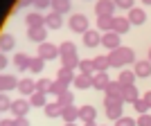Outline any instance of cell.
I'll list each match as a JSON object with an SVG mask.
<instances>
[{"label": "cell", "instance_id": "db71d44e", "mask_svg": "<svg viewBox=\"0 0 151 126\" xmlns=\"http://www.w3.org/2000/svg\"><path fill=\"white\" fill-rule=\"evenodd\" d=\"M142 2H145V5H151V0H142Z\"/></svg>", "mask_w": 151, "mask_h": 126}, {"label": "cell", "instance_id": "83f0119b", "mask_svg": "<svg viewBox=\"0 0 151 126\" xmlns=\"http://www.w3.org/2000/svg\"><path fill=\"white\" fill-rule=\"evenodd\" d=\"M45 68V59L43 57H32V63H29V72L38 74V72H43Z\"/></svg>", "mask_w": 151, "mask_h": 126}, {"label": "cell", "instance_id": "7bdbcfd3", "mask_svg": "<svg viewBox=\"0 0 151 126\" xmlns=\"http://www.w3.org/2000/svg\"><path fill=\"white\" fill-rule=\"evenodd\" d=\"M34 7H36V11H43V9L52 7V0H34Z\"/></svg>", "mask_w": 151, "mask_h": 126}, {"label": "cell", "instance_id": "9c48e42d", "mask_svg": "<svg viewBox=\"0 0 151 126\" xmlns=\"http://www.w3.org/2000/svg\"><path fill=\"white\" fill-rule=\"evenodd\" d=\"M45 25H47V29H59V27L63 25V14L50 11L47 16H45Z\"/></svg>", "mask_w": 151, "mask_h": 126}, {"label": "cell", "instance_id": "5bb4252c", "mask_svg": "<svg viewBox=\"0 0 151 126\" xmlns=\"http://www.w3.org/2000/svg\"><path fill=\"white\" fill-rule=\"evenodd\" d=\"M14 88H18V79H16V77H12V74L0 77V90H2V92H9V90H14Z\"/></svg>", "mask_w": 151, "mask_h": 126}, {"label": "cell", "instance_id": "ffe728a7", "mask_svg": "<svg viewBox=\"0 0 151 126\" xmlns=\"http://www.w3.org/2000/svg\"><path fill=\"white\" fill-rule=\"evenodd\" d=\"M18 90H20V94L36 92V81H34V79H20L18 81Z\"/></svg>", "mask_w": 151, "mask_h": 126}, {"label": "cell", "instance_id": "7402d4cb", "mask_svg": "<svg viewBox=\"0 0 151 126\" xmlns=\"http://www.w3.org/2000/svg\"><path fill=\"white\" fill-rule=\"evenodd\" d=\"M135 70H124L122 68V72H120V77H117V81H122L124 86H133L135 83Z\"/></svg>", "mask_w": 151, "mask_h": 126}, {"label": "cell", "instance_id": "9a60e30c", "mask_svg": "<svg viewBox=\"0 0 151 126\" xmlns=\"http://www.w3.org/2000/svg\"><path fill=\"white\" fill-rule=\"evenodd\" d=\"M122 97H124V101H129V104H135V101L140 99V90L135 88V83L133 86H124V92H122Z\"/></svg>", "mask_w": 151, "mask_h": 126}, {"label": "cell", "instance_id": "3957f363", "mask_svg": "<svg viewBox=\"0 0 151 126\" xmlns=\"http://www.w3.org/2000/svg\"><path fill=\"white\" fill-rule=\"evenodd\" d=\"M29 108H32V101L29 99H14V104H12V110L9 113L14 115V117H27V113H29Z\"/></svg>", "mask_w": 151, "mask_h": 126}, {"label": "cell", "instance_id": "277c9868", "mask_svg": "<svg viewBox=\"0 0 151 126\" xmlns=\"http://www.w3.org/2000/svg\"><path fill=\"white\" fill-rule=\"evenodd\" d=\"M122 34H117V31H104V34H101V45H104V47H108V50H115V47H120L122 45Z\"/></svg>", "mask_w": 151, "mask_h": 126}, {"label": "cell", "instance_id": "f907efd6", "mask_svg": "<svg viewBox=\"0 0 151 126\" xmlns=\"http://www.w3.org/2000/svg\"><path fill=\"white\" fill-rule=\"evenodd\" d=\"M145 99H147V104L151 106V92H145Z\"/></svg>", "mask_w": 151, "mask_h": 126}, {"label": "cell", "instance_id": "7a4b0ae2", "mask_svg": "<svg viewBox=\"0 0 151 126\" xmlns=\"http://www.w3.org/2000/svg\"><path fill=\"white\" fill-rule=\"evenodd\" d=\"M68 27L75 31V34H86V31L90 29L88 27V18H86L83 14H72L70 20H68Z\"/></svg>", "mask_w": 151, "mask_h": 126}, {"label": "cell", "instance_id": "836d02e7", "mask_svg": "<svg viewBox=\"0 0 151 126\" xmlns=\"http://www.w3.org/2000/svg\"><path fill=\"white\" fill-rule=\"evenodd\" d=\"M122 104H124V97H117V94H106V97H104V108L122 106Z\"/></svg>", "mask_w": 151, "mask_h": 126}, {"label": "cell", "instance_id": "f1b7e54d", "mask_svg": "<svg viewBox=\"0 0 151 126\" xmlns=\"http://www.w3.org/2000/svg\"><path fill=\"white\" fill-rule=\"evenodd\" d=\"M93 61H95V70H97V72H106V70L111 68V61H108V54H106V57H95Z\"/></svg>", "mask_w": 151, "mask_h": 126}, {"label": "cell", "instance_id": "d590c367", "mask_svg": "<svg viewBox=\"0 0 151 126\" xmlns=\"http://www.w3.org/2000/svg\"><path fill=\"white\" fill-rule=\"evenodd\" d=\"M59 54H61V57H68V54H77V47H75V43H70V41L61 43V45H59Z\"/></svg>", "mask_w": 151, "mask_h": 126}, {"label": "cell", "instance_id": "2e32d148", "mask_svg": "<svg viewBox=\"0 0 151 126\" xmlns=\"http://www.w3.org/2000/svg\"><path fill=\"white\" fill-rule=\"evenodd\" d=\"M129 27H131V20H129V18H122V16H115V18H113V31H117V34H126Z\"/></svg>", "mask_w": 151, "mask_h": 126}, {"label": "cell", "instance_id": "f546056e", "mask_svg": "<svg viewBox=\"0 0 151 126\" xmlns=\"http://www.w3.org/2000/svg\"><path fill=\"white\" fill-rule=\"evenodd\" d=\"M106 94H117V97H122V92H124V83L122 81H111L108 83V88L104 90Z\"/></svg>", "mask_w": 151, "mask_h": 126}, {"label": "cell", "instance_id": "8fae6325", "mask_svg": "<svg viewBox=\"0 0 151 126\" xmlns=\"http://www.w3.org/2000/svg\"><path fill=\"white\" fill-rule=\"evenodd\" d=\"M129 20H131V25H145V20H147L145 9H140V7L129 9Z\"/></svg>", "mask_w": 151, "mask_h": 126}, {"label": "cell", "instance_id": "e0dca14e", "mask_svg": "<svg viewBox=\"0 0 151 126\" xmlns=\"http://www.w3.org/2000/svg\"><path fill=\"white\" fill-rule=\"evenodd\" d=\"M29 63H32V57H27L25 52H18L16 57H14V65L23 72V70H29Z\"/></svg>", "mask_w": 151, "mask_h": 126}, {"label": "cell", "instance_id": "60d3db41", "mask_svg": "<svg viewBox=\"0 0 151 126\" xmlns=\"http://www.w3.org/2000/svg\"><path fill=\"white\" fill-rule=\"evenodd\" d=\"M12 104H14V101L2 92V97H0V110H12Z\"/></svg>", "mask_w": 151, "mask_h": 126}, {"label": "cell", "instance_id": "ab89813d", "mask_svg": "<svg viewBox=\"0 0 151 126\" xmlns=\"http://www.w3.org/2000/svg\"><path fill=\"white\" fill-rule=\"evenodd\" d=\"M133 108H135V110H138V113L142 115V113H147V110H149L151 106L147 104V99H145V97H140V99L135 101V104H133Z\"/></svg>", "mask_w": 151, "mask_h": 126}, {"label": "cell", "instance_id": "cb8c5ba5", "mask_svg": "<svg viewBox=\"0 0 151 126\" xmlns=\"http://www.w3.org/2000/svg\"><path fill=\"white\" fill-rule=\"evenodd\" d=\"M61 113H63V108H61V104L59 101H54V104H45V115L47 117H61Z\"/></svg>", "mask_w": 151, "mask_h": 126}, {"label": "cell", "instance_id": "7dc6e473", "mask_svg": "<svg viewBox=\"0 0 151 126\" xmlns=\"http://www.w3.org/2000/svg\"><path fill=\"white\" fill-rule=\"evenodd\" d=\"M0 126H16V117H14V120H2Z\"/></svg>", "mask_w": 151, "mask_h": 126}, {"label": "cell", "instance_id": "52a82bcc", "mask_svg": "<svg viewBox=\"0 0 151 126\" xmlns=\"http://www.w3.org/2000/svg\"><path fill=\"white\" fill-rule=\"evenodd\" d=\"M27 36H29V41H34V43H45V38H47V27H29L27 29Z\"/></svg>", "mask_w": 151, "mask_h": 126}, {"label": "cell", "instance_id": "4fadbf2b", "mask_svg": "<svg viewBox=\"0 0 151 126\" xmlns=\"http://www.w3.org/2000/svg\"><path fill=\"white\" fill-rule=\"evenodd\" d=\"M25 20H27V27H43V25H45V16H43L41 11H32V14H27ZM45 27H47V25H45Z\"/></svg>", "mask_w": 151, "mask_h": 126}, {"label": "cell", "instance_id": "4316f807", "mask_svg": "<svg viewBox=\"0 0 151 126\" xmlns=\"http://www.w3.org/2000/svg\"><path fill=\"white\" fill-rule=\"evenodd\" d=\"M61 63H63V68H70V70H75V68H79L81 59L77 57V54H68V57H61Z\"/></svg>", "mask_w": 151, "mask_h": 126}, {"label": "cell", "instance_id": "d6986e66", "mask_svg": "<svg viewBox=\"0 0 151 126\" xmlns=\"http://www.w3.org/2000/svg\"><path fill=\"white\" fill-rule=\"evenodd\" d=\"M61 120L63 122H77L79 120V108L72 104V106H65L63 108V113H61Z\"/></svg>", "mask_w": 151, "mask_h": 126}, {"label": "cell", "instance_id": "ac0fdd59", "mask_svg": "<svg viewBox=\"0 0 151 126\" xmlns=\"http://www.w3.org/2000/svg\"><path fill=\"white\" fill-rule=\"evenodd\" d=\"M133 70H135V74H138V77H145V79H147V77H151V61H149V59L138 61Z\"/></svg>", "mask_w": 151, "mask_h": 126}, {"label": "cell", "instance_id": "d4e9b609", "mask_svg": "<svg viewBox=\"0 0 151 126\" xmlns=\"http://www.w3.org/2000/svg\"><path fill=\"white\" fill-rule=\"evenodd\" d=\"M14 45H16V38H14L12 34H2V38H0V50L2 52H12Z\"/></svg>", "mask_w": 151, "mask_h": 126}, {"label": "cell", "instance_id": "30bf717a", "mask_svg": "<svg viewBox=\"0 0 151 126\" xmlns=\"http://www.w3.org/2000/svg\"><path fill=\"white\" fill-rule=\"evenodd\" d=\"M83 45H86V47H97V45H101V34L95 31V29H88L83 34Z\"/></svg>", "mask_w": 151, "mask_h": 126}, {"label": "cell", "instance_id": "681fc988", "mask_svg": "<svg viewBox=\"0 0 151 126\" xmlns=\"http://www.w3.org/2000/svg\"><path fill=\"white\" fill-rule=\"evenodd\" d=\"M7 65H9V59H7V57H0V70H5Z\"/></svg>", "mask_w": 151, "mask_h": 126}, {"label": "cell", "instance_id": "8d00e7d4", "mask_svg": "<svg viewBox=\"0 0 151 126\" xmlns=\"http://www.w3.org/2000/svg\"><path fill=\"white\" fill-rule=\"evenodd\" d=\"M68 86H70V83H63V81H59V79H54V81H52L50 92H52V94H61V92H65V90H68Z\"/></svg>", "mask_w": 151, "mask_h": 126}, {"label": "cell", "instance_id": "f6af8a7d", "mask_svg": "<svg viewBox=\"0 0 151 126\" xmlns=\"http://www.w3.org/2000/svg\"><path fill=\"white\" fill-rule=\"evenodd\" d=\"M115 5L120 9H133V0H115Z\"/></svg>", "mask_w": 151, "mask_h": 126}, {"label": "cell", "instance_id": "603a6c76", "mask_svg": "<svg viewBox=\"0 0 151 126\" xmlns=\"http://www.w3.org/2000/svg\"><path fill=\"white\" fill-rule=\"evenodd\" d=\"M75 70H70V68H63V65H61V70H59V72H57V79H59V81H63V83H72V81H75Z\"/></svg>", "mask_w": 151, "mask_h": 126}, {"label": "cell", "instance_id": "11a10c76", "mask_svg": "<svg viewBox=\"0 0 151 126\" xmlns=\"http://www.w3.org/2000/svg\"><path fill=\"white\" fill-rule=\"evenodd\" d=\"M149 61H151V50H149Z\"/></svg>", "mask_w": 151, "mask_h": 126}, {"label": "cell", "instance_id": "e575fe53", "mask_svg": "<svg viewBox=\"0 0 151 126\" xmlns=\"http://www.w3.org/2000/svg\"><path fill=\"white\" fill-rule=\"evenodd\" d=\"M79 72H83V74H93V72H97V70H95V61H93V59H83V61L79 63Z\"/></svg>", "mask_w": 151, "mask_h": 126}, {"label": "cell", "instance_id": "44dd1931", "mask_svg": "<svg viewBox=\"0 0 151 126\" xmlns=\"http://www.w3.org/2000/svg\"><path fill=\"white\" fill-rule=\"evenodd\" d=\"M95 117H97V110H95L90 104L79 108V120H81V122H95Z\"/></svg>", "mask_w": 151, "mask_h": 126}, {"label": "cell", "instance_id": "bcb514c9", "mask_svg": "<svg viewBox=\"0 0 151 126\" xmlns=\"http://www.w3.org/2000/svg\"><path fill=\"white\" fill-rule=\"evenodd\" d=\"M16 126H29L27 117H16Z\"/></svg>", "mask_w": 151, "mask_h": 126}, {"label": "cell", "instance_id": "ba28073f", "mask_svg": "<svg viewBox=\"0 0 151 126\" xmlns=\"http://www.w3.org/2000/svg\"><path fill=\"white\" fill-rule=\"evenodd\" d=\"M108 83H111V77L106 72H95L93 74V88L95 90H106Z\"/></svg>", "mask_w": 151, "mask_h": 126}, {"label": "cell", "instance_id": "5b68a950", "mask_svg": "<svg viewBox=\"0 0 151 126\" xmlns=\"http://www.w3.org/2000/svg\"><path fill=\"white\" fill-rule=\"evenodd\" d=\"M115 0H97L95 2V14L97 16H113L115 14Z\"/></svg>", "mask_w": 151, "mask_h": 126}, {"label": "cell", "instance_id": "c3c4849f", "mask_svg": "<svg viewBox=\"0 0 151 126\" xmlns=\"http://www.w3.org/2000/svg\"><path fill=\"white\" fill-rule=\"evenodd\" d=\"M16 5L18 7H29V5H34V0H18Z\"/></svg>", "mask_w": 151, "mask_h": 126}, {"label": "cell", "instance_id": "b9f144b4", "mask_svg": "<svg viewBox=\"0 0 151 126\" xmlns=\"http://www.w3.org/2000/svg\"><path fill=\"white\" fill-rule=\"evenodd\" d=\"M115 126H138V120H131V117H120L115 122Z\"/></svg>", "mask_w": 151, "mask_h": 126}, {"label": "cell", "instance_id": "4dcf8cb0", "mask_svg": "<svg viewBox=\"0 0 151 126\" xmlns=\"http://www.w3.org/2000/svg\"><path fill=\"white\" fill-rule=\"evenodd\" d=\"M52 11L68 14L70 11V0H52Z\"/></svg>", "mask_w": 151, "mask_h": 126}, {"label": "cell", "instance_id": "816d5d0a", "mask_svg": "<svg viewBox=\"0 0 151 126\" xmlns=\"http://www.w3.org/2000/svg\"><path fill=\"white\" fill-rule=\"evenodd\" d=\"M83 126H97L95 122H83Z\"/></svg>", "mask_w": 151, "mask_h": 126}, {"label": "cell", "instance_id": "d6a6232c", "mask_svg": "<svg viewBox=\"0 0 151 126\" xmlns=\"http://www.w3.org/2000/svg\"><path fill=\"white\" fill-rule=\"evenodd\" d=\"M29 101H32V106H36V108L38 106L45 108V104H47V101H45V92H38V90L29 94Z\"/></svg>", "mask_w": 151, "mask_h": 126}, {"label": "cell", "instance_id": "1f68e13d", "mask_svg": "<svg viewBox=\"0 0 151 126\" xmlns=\"http://www.w3.org/2000/svg\"><path fill=\"white\" fill-rule=\"evenodd\" d=\"M57 101H59V104H61V108H65V106H72V104H75V94L65 90V92L57 94Z\"/></svg>", "mask_w": 151, "mask_h": 126}, {"label": "cell", "instance_id": "74e56055", "mask_svg": "<svg viewBox=\"0 0 151 126\" xmlns=\"http://www.w3.org/2000/svg\"><path fill=\"white\" fill-rule=\"evenodd\" d=\"M106 115H108V120L117 122V120L122 117V106H111V108H106Z\"/></svg>", "mask_w": 151, "mask_h": 126}, {"label": "cell", "instance_id": "484cf974", "mask_svg": "<svg viewBox=\"0 0 151 126\" xmlns=\"http://www.w3.org/2000/svg\"><path fill=\"white\" fill-rule=\"evenodd\" d=\"M113 18L115 16H97V27L101 31H111L113 29Z\"/></svg>", "mask_w": 151, "mask_h": 126}, {"label": "cell", "instance_id": "7c38bea8", "mask_svg": "<svg viewBox=\"0 0 151 126\" xmlns=\"http://www.w3.org/2000/svg\"><path fill=\"white\" fill-rule=\"evenodd\" d=\"M75 88L79 90H86V88H93V74H83V72H79V74L75 77Z\"/></svg>", "mask_w": 151, "mask_h": 126}, {"label": "cell", "instance_id": "f5cc1de1", "mask_svg": "<svg viewBox=\"0 0 151 126\" xmlns=\"http://www.w3.org/2000/svg\"><path fill=\"white\" fill-rule=\"evenodd\" d=\"M63 126H77V122H65Z\"/></svg>", "mask_w": 151, "mask_h": 126}, {"label": "cell", "instance_id": "8992f818", "mask_svg": "<svg viewBox=\"0 0 151 126\" xmlns=\"http://www.w3.org/2000/svg\"><path fill=\"white\" fill-rule=\"evenodd\" d=\"M38 57H43L45 61H50V59H57L61 57L59 54V45H52V43H38Z\"/></svg>", "mask_w": 151, "mask_h": 126}, {"label": "cell", "instance_id": "ee69618b", "mask_svg": "<svg viewBox=\"0 0 151 126\" xmlns=\"http://www.w3.org/2000/svg\"><path fill=\"white\" fill-rule=\"evenodd\" d=\"M138 126H151V115L149 113H142L138 117Z\"/></svg>", "mask_w": 151, "mask_h": 126}, {"label": "cell", "instance_id": "6da1fadb", "mask_svg": "<svg viewBox=\"0 0 151 126\" xmlns=\"http://www.w3.org/2000/svg\"><path fill=\"white\" fill-rule=\"evenodd\" d=\"M108 61H111V68H124V65H129V63L135 61V52H133L131 47H124V45H120V47L111 50V54H108Z\"/></svg>", "mask_w": 151, "mask_h": 126}, {"label": "cell", "instance_id": "f35d334b", "mask_svg": "<svg viewBox=\"0 0 151 126\" xmlns=\"http://www.w3.org/2000/svg\"><path fill=\"white\" fill-rule=\"evenodd\" d=\"M50 88H52V81H50V79H38V81H36V90H38V92H45V94H47V92H50Z\"/></svg>", "mask_w": 151, "mask_h": 126}]
</instances>
